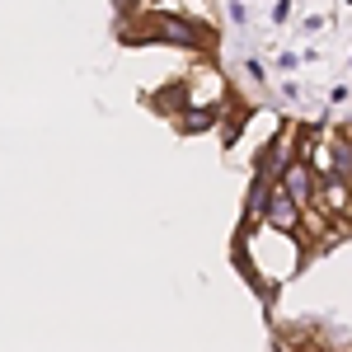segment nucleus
<instances>
[{
	"label": "nucleus",
	"mask_w": 352,
	"mask_h": 352,
	"mask_svg": "<svg viewBox=\"0 0 352 352\" xmlns=\"http://www.w3.org/2000/svg\"><path fill=\"white\" fill-rule=\"evenodd\" d=\"M315 174H310V164H300V160H292L287 164V174H282V192L296 202V207H305V202H315Z\"/></svg>",
	"instance_id": "obj_1"
},
{
	"label": "nucleus",
	"mask_w": 352,
	"mask_h": 352,
	"mask_svg": "<svg viewBox=\"0 0 352 352\" xmlns=\"http://www.w3.org/2000/svg\"><path fill=\"white\" fill-rule=\"evenodd\" d=\"M155 38H164V43H179V47H197V43H202V33H197L188 19H169V14L160 19Z\"/></svg>",
	"instance_id": "obj_2"
},
{
	"label": "nucleus",
	"mask_w": 352,
	"mask_h": 352,
	"mask_svg": "<svg viewBox=\"0 0 352 352\" xmlns=\"http://www.w3.org/2000/svg\"><path fill=\"white\" fill-rule=\"evenodd\" d=\"M263 217H268L277 230H292V226H296V202H292L287 192L277 188V192L268 197V212H263Z\"/></svg>",
	"instance_id": "obj_3"
},
{
	"label": "nucleus",
	"mask_w": 352,
	"mask_h": 352,
	"mask_svg": "<svg viewBox=\"0 0 352 352\" xmlns=\"http://www.w3.org/2000/svg\"><path fill=\"white\" fill-rule=\"evenodd\" d=\"M329 151H333V174H338V179L352 188V141L333 136V141H329Z\"/></svg>",
	"instance_id": "obj_4"
}]
</instances>
